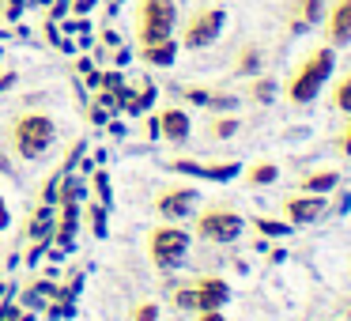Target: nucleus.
<instances>
[{
    "mask_svg": "<svg viewBox=\"0 0 351 321\" xmlns=\"http://www.w3.org/2000/svg\"><path fill=\"white\" fill-rule=\"evenodd\" d=\"M328 72H332V46H321V49H313V54H306L302 64H298L287 80V99L295 102V106L310 102L313 95L321 91V84L328 80Z\"/></svg>",
    "mask_w": 351,
    "mask_h": 321,
    "instance_id": "1",
    "label": "nucleus"
},
{
    "mask_svg": "<svg viewBox=\"0 0 351 321\" xmlns=\"http://www.w3.org/2000/svg\"><path fill=\"white\" fill-rule=\"evenodd\" d=\"M53 136L57 129L46 114H23L16 121V129H12V147L23 159H38V155H46L53 147Z\"/></svg>",
    "mask_w": 351,
    "mask_h": 321,
    "instance_id": "2",
    "label": "nucleus"
},
{
    "mask_svg": "<svg viewBox=\"0 0 351 321\" xmlns=\"http://www.w3.org/2000/svg\"><path fill=\"white\" fill-rule=\"evenodd\" d=\"M174 27H178L174 0H140L136 4V38L144 42V46L170 38Z\"/></svg>",
    "mask_w": 351,
    "mask_h": 321,
    "instance_id": "3",
    "label": "nucleus"
},
{
    "mask_svg": "<svg viewBox=\"0 0 351 321\" xmlns=\"http://www.w3.org/2000/svg\"><path fill=\"white\" fill-rule=\"evenodd\" d=\"M223 23H227V12L223 8H197L182 27V46L185 49H204L212 46L223 34Z\"/></svg>",
    "mask_w": 351,
    "mask_h": 321,
    "instance_id": "4",
    "label": "nucleus"
},
{
    "mask_svg": "<svg viewBox=\"0 0 351 321\" xmlns=\"http://www.w3.org/2000/svg\"><path fill=\"white\" fill-rule=\"evenodd\" d=\"M185 250H189V230L170 227V223L155 227L152 238H147V253H152V261L159 268H174L178 261L185 257Z\"/></svg>",
    "mask_w": 351,
    "mask_h": 321,
    "instance_id": "5",
    "label": "nucleus"
},
{
    "mask_svg": "<svg viewBox=\"0 0 351 321\" xmlns=\"http://www.w3.org/2000/svg\"><path fill=\"white\" fill-rule=\"evenodd\" d=\"M197 235H200V238H208V242L227 246V242H234V238L242 235V219H238L234 212H219V208H212V212L200 215Z\"/></svg>",
    "mask_w": 351,
    "mask_h": 321,
    "instance_id": "6",
    "label": "nucleus"
},
{
    "mask_svg": "<svg viewBox=\"0 0 351 321\" xmlns=\"http://www.w3.org/2000/svg\"><path fill=\"white\" fill-rule=\"evenodd\" d=\"M325 38L328 46H348L351 42V0H332L325 16Z\"/></svg>",
    "mask_w": 351,
    "mask_h": 321,
    "instance_id": "7",
    "label": "nucleus"
},
{
    "mask_svg": "<svg viewBox=\"0 0 351 321\" xmlns=\"http://www.w3.org/2000/svg\"><path fill=\"white\" fill-rule=\"evenodd\" d=\"M227 302V283L215 280V276H204V280L193 283V306L197 310H219Z\"/></svg>",
    "mask_w": 351,
    "mask_h": 321,
    "instance_id": "8",
    "label": "nucleus"
},
{
    "mask_svg": "<svg viewBox=\"0 0 351 321\" xmlns=\"http://www.w3.org/2000/svg\"><path fill=\"white\" fill-rule=\"evenodd\" d=\"M193 204H197V193L193 189H167L159 200H155L159 215H167V219H182V215H189Z\"/></svg>",
    "mask_w": 351,
    "mask_h": 321,
    "instance_id": "9",
    "label": "nucleus"
},
{
    "mask_svg": "<svg viewBox=\"0 0 351 321\" xmlns=\"http://www.w3.org/2000/svg\"><path fill=\"white\" fill-rule=\"evenodd\" d=\"M159 129H162V140L167 144H185L189 140V114L178 106H167L159 114Z\"/></svg>",
    "mask_w": 351,
    "mask_h": 321,
    "instance_id": "10",
    "label": "nucleus"
},
{
    "mask_svg": "<svg viewBox=\"0 0 351 321\" xmlns=\"http://www.w3.org/2000/svg\"><path fill=\"white\" fill-rule=\"evenodd\" d=\"M321 208H325V200L321 197H287L283 200V212H287V219L291 223H313L321 215Z\"/></svg>",
    "mask_w": 351,
    "mask_h": 321,
    "instance_id": "11",
    "label": "nucleus"
},
{
    "mask_svg": "<svg viewBox=\"0 0 351 321\" xmlns=\"http://www.w3.org/2000/svg\"><path fill=\"white\" fill-rule=\"evenodd\" d=\"M291 19L295 27H310L321 19V0H295V8H291Z\"/></svg>",
    "mask_w": 351,
    "mask_h": 321,
    "instance_id": "12",
    "label": "nucleus"
},
{
    "mask_svg": "<svg viewBox=\"0 0 351 321\" xmlns=\"http://www.w3.org/2000/svg\"><path fill=\"white\" fill-rule=\"evenodd\" d=\"M140 57H144L147 64H170V61H174V42H170V38L152 42V46H144V54H140Z\"/></svg>",
    "mask_w": 351,
    "mask_h": 321,
    "instance_id": "13",
    "label": "nucleus"
},
{
    "mask_svg": "<svg viewBox=\"0 0 351 321\" xmlns=\"http://www.w3.org/2000/svg\"><path fill=\"white\" fill-rule=\"evenodd\" d=\"M332 110H340V114H351V72L336 80V87H332Z\"/></svg>",
    "mask_w": 351,
    "mask_h": 321,
    "instance_id": "14",
    "label": "nucleus"
},
{
    "mask_svg": "<svg viewBox=\"0 0 351 321\" xmlns=\"http://www.w3.org/2000/svg\"><path fill=\"white\" fill-rule=\"evenodd\" d=\"M280 178V170L272 167V163H257V167H250V182L253 185H268V182H276Z\"/></svg>",
    "mask_w": 351,
    "mask_h": 321,
    "instance_id": "15",
    "label": "nucleus"
},
{
    "mask_svg": "<svg viewBox=\"0 0 351 321\" xmlns=\"http://www.w3.org/2000/svg\"><path fill=\"white\" fill-rule=\"evenodd\" d=\"M336 185V174H313V178H302V189L306 193H325Z\"/></svg>",
    "mask_w": 351,
    "mask_h": 321,
    "instance_id": "16",
    "label": "nucleus"
},
{
    "mask_svg": "<svg viewBox=\"0 0 351 321\" xmlns=\"http://www.w3.org/2000/svg\"><path fill=\"white\" fill-rule=\"evenodd\" d=\"M257 64H261V54L253 46H245L242 54H238V72H253Z\"/></svg>",
    "mask_w": 351,
    "mask_h": 321,
    "instance_id": "17",
    "label": "nucleus"
},
{
    "mask_svg": "<svg viewBox=\"0 0 351 321\" xmlns=\"http://www.w3.org/2000/svg\"><path fill=\"white\" fill-rule=\"evenodd\" d=\"M159 318V310H155L152 302H144V306H136V313H132V321H155Z\"/></svg>",
    "mask_w": 351,
    "mask_h": 321,
    "instance_id": "18",
    "label": "nucleus"
},
{
    "mask_svg": "<svg viewBox=\"0 0 351 321\" xmlns=\"http://www.w3.org/2000/svg\"><path fill=\"white\" fill-rule=\"evenodd\" d=\"M234 129H238L234 121H212V136H230Z\"/></svg>",
    "mask_w": 351,
    "mask_h": 321,
    "instance_id": "19",
    "label": "nucleus"
},
{
    "mask_svg": "<svg viewBox=\"0 0 351 321\" xmlns=\"http://www.w3.org/2000/svg\"><path fill=\"white\" fill-rule=\"evenodd\" d=\"M19 8H23V0H4V4H0V12H4V16H12V19L19 16Z\"/></svg>",
    "mask_w": 351,
    "mask_h": 321,
    "instance_id": "20",
    "label": "nucleus"
},
{
    "mask_svg": "<svg viewBox=\"0 0 351 321\" xmlns=\"http://www.w3.org/2000/svg\"><path fill=\"white\" fill-rule=\"evenodd\" d=\"M257 227L265 230V235H283V230H287V227H280V223H268V219H261Z\"/></svg>",
    "mask_w": 351,
    "mask_h": 321,
    "instance_id": "21",
    "label": "nucleus"
},
{
    "mask_svg": "<svg viewBox=\"0 0 351 321\" xmlns=\"http://www.w3.org/2000/svg\"><path fill=\"white\" fill-rule=\"evenodd\" d=\"M197 321H223V313H219V310H200Z\"/></svg>",
    "mask_w": 351,
    "mask_h": 321,
    "instance_id": "22",
    "label": "nucleus"
},
{
    "mask_svg": "<svg viewBox=\"0 0 351 321\" xmlns=\"http://www.w3.org/2000/svg\"><path fill=\"white\" fill-rule=\"evenodd\" d=\"M16 84V72H0V91H4V87H12Z\"/></svg>",
    "mask_w": 351,
    "mask_h": 321,
    "instance_id": "23",
    "label": "nucleus"
},
{
    "mask_svg": "<svg viewBox=\"0 0 351 321\" xmlns=\"http://www.w3.org/2000/svg\"><path fill=\"white\" fill-rule=\"evenodd\" d=\"M0 227H8V204H4V197H0Z\"/></svg>",
    "mask_w": 351,
    "mask_h": 321,
    "instance_id": "24",
    "label": "nucleus"
},
{
    "mask_svg": "<svg viewBox=\"0 0 351 321\" xmlns=\"http://www.w3.org/2000/svg\"><path fill=\"white\" fill-rule=\"evenodd\" d=\"M343 152H348V155H351V129H348V132H343Z\"/></svg>",
    "mask_w": 351,
    "mask_h": 321,
    "instance_id": "25",
    "label": "nucleus"
}]
</instances>
